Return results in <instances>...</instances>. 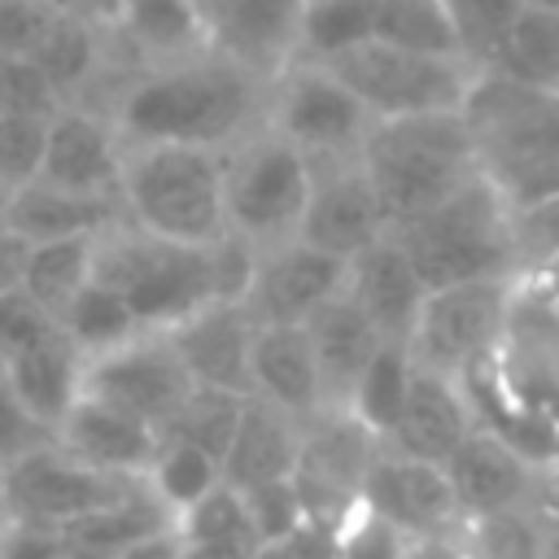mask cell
<instances>
[{
    "mask_svg": "<svg viewBox=\"0 0 559 559\" xmlns=\"http://www.w3.org/2000/svg\"><path fill=\"white\" fill-rule=\"evenodd\" d=\"M201 4H205V13H210V17H214V13H218V9H223V4H227V0H201Z\"/></svg>",
    "mask_w": 559,
    "mask_h": 559,
    "instance_id": "cell-51",
    "label": "cell"
},
{
    "mask_svg": "<svg viewBox=\"0 0 559 559\" xmlns=\"http://www.w3.org/2000/svg\"><path fill=\"white\" fill-rule=\"evenodd\" d=\"M52 441L74 454L79 463L96 467V472H109V476H144L153 450H157V428L96 402V397H83L66 411V419L57 424Z\"/></svg>",
    "mask_w": 559,
    "mask_h": 559,
    "instance_id": "cell-23",
    "label": "cell"
},
{
    "mask_svg": "<svg viewBox=\"0 0 559 559\" xmlns=\"http://www.w3.org/2000/svg\"><path fill=\"white\" fill-rule=\"evenodd\" d=\"M52 122V118H48ZM48 122L44 118H13L0 114V183L13 192L39 179L44 166V144H48Z\"/></svg>",
    "mask_w": 559,
    "mask_h": 559,
    "instance_id": "cell-41",
    "label": "cell"
},
{
    "mask_svg": "<svg viewBox=\"0 0 559 559\" xmlns=\"http://www.w3.org/2000/svg\"><path fill=\"white\" fill-rule=\"evenodd\" d=\"M376 450H380V437L367 432L341 406H323L301 424L293 485H297L306 524L341 537V528L362 511V480Z\"/></svg>",
    "mask_w": 559,
    "mask_h": 559,
    "instance_id": "cell-9",
    "label": "cell"
},
{
    "mask_svg": "<svg viewBox=\"0 0 559 559\" xmlns=\"http://www.w3.org/2000/svg\"><path fill=\"white\" fill-rule=\"evenodd\" d=\"M485 70L515 87L555 96V87H559V9L524 4Z\"/></svg>",
    "mask_w": 559,
    "mask_h": 559,
    "instance_id": "cell-30",
    "label": "cell"
},
{
    "mask_svg": "<svg viewBox=\"0 0 559 559\" xmlns=\"http://www.w3.org/2000/svg\"><path fill=\"white\" fill-rule=\"evenodd\" d=\"M472 428H476V415L467 406L463 384L459 380H445L437 371L415 367L411 393H406L402 415L389 428L384 445L397 450V454H411V459H424V463L445 467V459L467 441Z\"/></svg>",
    "mask_w": 559,
    "mask_h": 559,
    "instance_id": "cell-22",
    "label": "cell"
},
{
    "mask_svg": "<svg viewBox=\"0 0 559 559\" xmlns=\"http://www.w3.org/2000/svg\"><path fill=\"white\" fill-rule=\"evenodd\" d=\"M122 218L175 245H214L223 218V153L192 144H127Z\"/></svg>",
    "mask_w": 559,
    "mask_h": 559,
    "instance_id": "cell-4",
    "label": "cell"
},
{
    "mask_svg": "<svg viewBox=\"0 0 559 559\" xmlns=\"http://www.w3.org/2000/svg\"><path fill=\"white\" fill-rule=\"evenodd\" d=\"M249 393L280 411L310 419L323 411L319 367L306 328H258L249 345Z\"/></svg>",
    "mask_w": 559,
    "mask_h": 559,
    "instance_id": "cell-26",
    "label": "cell"
},
{
    "mask_svg": "<svg viewBox=\"0 0 559 559\" xmlns=\"http://www.w3.org/2000/svg\"><path fill=\"white\" fill-rule=\"evenodd\" d=\"M389 236V218L358 157L310 162V201L297 240L349 262L367 245Z\"/></svg>",
    "mask_w": 559,
    "mask_h": 559,
    "instance_id": "cell-15",
    "label": "cell"
},
{
    "mask_svg": "<svg viewBox=\"0 0 559 559\" xmlns=\"http://www.w3.org/2000/svg\"><path fill=\"white\" fill-rule=\"evenodd\" d=\"M92 262H96V236H70V240H44L31 245L26 253V271H22V293L52 319H61V310L83 293V284L92 280Z\"/></svg>",
    "mask_w": 559,
    "mask_h": 559,
    "instance_id": "cell-32",
    "label": "cell"
},
{
    "mask_svg": "<svg viewBox=\"0 0 559 559\" xmlns=\"http://www.w3.org/2000/svg\"><path fill=\"white\" fill-rule=\"evenodd\" d=\"M140 480L170 511V520H179L183 511H192L205 493H214L223 485V463L214 454H205L201 445H188L179 437L157 432V450H153Z\"/></svg>",
    "mask_w": 559,
    "mask_h": 559,
    "instance_id": "cell-31",
    "label": "cell"
},
{
    "mask_svg": "<svg viewBox=\"0 0 559 559\" xmlns=\"http://www.w3.org/2000/svg\"><path fill=\"white\" fill-rule=\"evenodd\" d=\"M245 397H249V393H227V389H205V384H197V389L188 393V402L175 411V419H170L162 432H166V437H179V441H188V445H201L205 454H214V459L223 463Z\"/></svg>",
    "mask_w": 559,
    "mask_h": 559,
    "instance_id": "cell-37",
    "label": "cell"
},
{
    "mask_svg": "<svg viewBox=\"0 0 559 559\" xmlns=\"http://www.w3.org/2000/svg\"><path fill=\"white\" fill-rule=\"evenodd\" d=\"M358 162L380 197L389 231L437 210L445 197L480 175L476 135L463 114L384 118L371 127Z\"/></svg>",
    "mask_w": 559,
    "mask_h": 559,
    "instance_id": "cell-2",
    "label": "cell"
},
{
    "mask_svg": "<svg viewBox=\"0 0 559 559\" xmlns=\"http://www.w3.org/2000/svg\"><path fill=\"white\" fill-rule=\"evenodd\" d=\"M66 109L61 92L44 79V70L31 57L0 52V114L13 118H57Z\"/></svg>",
    "mask_w": 559,
    "mask_h": 559,
    "instance_id": "cell-39",
    "label": "cell"
},
{
    "mask_svg": "<svg viewBox=\"0 0 559 559\" xmlns=\"http://www.w3.org/2000/svg\"><path fill=\"white\" fill-rule=\"evenodd\" d=\"M258 323L249 319L245 301H210L183 323H175L166 336L175 341L183 367L205 389L249 393V345Z\"/></svg>",
    "mask_w": 559,
    "mask_h": 559,
    "instance_id": "cell-21",
    "label": "cell"
},
{
    "mask_svg": "<svg viewBox=\"0 0 559 559\" xmlns=\"http://www.w3.org/2000/svg\"><path fill=\"white\" fill-rule=\"evenodd\" d=\"M271 83L227 52L210 48L192 61L127 70L105 100L122 144H192L223 153L266 122Z\"/></svg>",
    "mask_w": 559,
    "mask_h": 559,
    "instance_id": "cell-1",
    "label": "cell"
},
{
    "mask_svg": "<svg viewBox=\"0 0 559 559\" xmlns=\"http://www.w3.org/2000/svg\"><path fill=\"white\" fill-rule=\"evenodd\" d=\"M310 201V157L266 122L223 148V218L227 231L258 253L297 240Z\"/></svg>",
    "mask_w": 559,
    "mask_h": 559,
    "instance_id": "cell-6",
    "label": "cell"
},
{
    "mask_svg": "<svg viewBox=\"0 0 559 559\" xmlns=\"http://www.w3.org/2000/svg\"><path fill=\"white\" fill-rule=\"evenodd\" d=\"M266 127L310 162H332V157H358L376 118L328 66L293 61L271 83Z\"/></svg>",
    "mask_w": 559,
    "mask_h": 559,
    "instance_id": "cell-10",
    "label": "cell"
},
{
    "mask_svg": "<svg viewBox=\"0 0 559 559\" xmlns=\"http://www.w3.org/2000/svg\"><path fill=\"white\" fill-rule=\"evenodd\" d=\"M389 236L406 249L424 288L515 275L524 266L515 210L485 170L476 179H467L454 197H445L437 210L411 218L406 227H397Z\"/></svg>",
    "mask_w": 559,
    "mask_h": 559,
    "instance_id": "cell-3",
    "label": "cell"
},
{
    "mask_svg": "<svg viewBox=\"0 0 559 559\" xmlns=\"http://www.w3.org/2000/svg\"><path fill=\"white\" fill-rule=\"evenodd\" d=\"M122 559H183V542H179V533H175V524H170V528L144 537L140 546H131Z\"/></svg>",
    "mask_w": 559,
    "mask_h": 559,
    "instance_id": "cell-47",
    "label": "cell"
},
{
    "mask_svg": "<svg viewBox=\"0 0 559 559\" xmlns=\"http://www.w3.org/2000/svg\"><path fill=\"white\" fill-rule=\"evenodd\" d=\"M362 511L402 542H445L463 528V511L445 467L397 454L384 441L362 480Z\"/></svg>",
    "mask_w": 559,
    "mask_h": 559,
    "instance_id": "cell-14",
    "label": "cell"
},
{
    "mask_svg": "<svg viewBox=\"0 0 559 559\" xmlns=\"http://www.w3.org/2000/svg\"><path fill=\"white\" fill-rule=\"evenodd\" d=\"M341 288H345L341 258H332L306 240H288V245L258 253L253 280L240 301L258 328H301Z\"/></svg>",
    "mask_w": 559,
    "mask_h": 559,
    "instance_id": "cell-16",
    "label": "cell"
},
{
    "mask_svg": "<svg viewBox=\"0 0 559 559\" xmlns=\"http://www.w3.org/2000/svg\"><path fill=\"white\" fill-rule=\"evenodd\" d=\"M345 297L371 319V328L384 341L406 345L428 288H424L415 262L406 258V249L393 236H380L376 245H367L362 253H354L345 262Z\"/></svg>",
    "mask_w": 559,
    "mask_h": 559,
    "instance_id": "cell-20",
    "label": "cell"
},
{
    "mask_svg": "<svg viewBox=\"0 0 559 559\" xmlns=\"http://www.w3.org/2000/svg\"><path fill=\"white\" fill-rule=\"evenodd\" d=\"M122 157H127V144L114 131L109 114H100L92 105H66L48 122V144H44L39 179L61 188V192L118 201Z\"/></svg>",
    "mask_w": 559,
    "mask_h": 559,
    "instance_id": "cell-17",
    "label": "cell"
},
{
    "mask_svg": "<svg viewBox=\"0 0 559 559\" xmlns=\"http://www.w3.org/2000/svg\"><path fill=\"white\" fill-rule=\"evenodd\" d=\"M306 0H227L214 17V48L240 61L249 74L275 83L301 48Z\"/></svg>",
    "mask_w": 559,
    "mask_h": 559,
    "instance_id": "cell-19",
    "label": "cell"
},
{
    "mask_svg": "<svg viewBox=\"0 0 559 559\" xmlns=\"http://www.w3.org/2000/svg\"><path fill=\"white\" fill-rule=\"evenodd\" d=\"M301 424L306 419L249 393L240 406L231 445L223 454V485L245 493L271 480H288L297 467V450H301Z\"/></svg>",
    "mask_w": 559,
    "mask_h": 559,
    "instance_id": "cell-24",
    "label": "cell"
},
{
    "mask_svg": "<svg viewBox=\"0 0 559 559\" xmlns=\"http://www.w3.org/2000/svg\"><path fill=\"white\" fill-rule=\"evenodd\" d=\"M245 511H249V524L258 533L262 546L271 542H288L306 528V511H301V498H297V485L293 476L288 480H271V485H258V489H245Z\"/></svg>",
    "mask_w": 559,
    "mask_h": 559,
    "instance_id": "cell-40",
    "label": "cell"
},
{
    "mask_svg": "<svg viewBox=\"0 0 559 559\" xmlns=\"http://www.w3.org/2000/svg\"><path fill=\"white\" fill-rule=\"evenodd\" d=\"M328 66L358 100L362 109L384 118H419V114H463L480 70L463 57H437V52H411L380 39L354 44L328 61Z\"/></svg>",
    "mask_w": 559,
    "mask_h": 559,
    "instance_id": "cell-7",
    "label": "cell"
},
{
    "mask_svg": "<svg viewBox=\"0 0 559 559\" xmlns=\"http://www.w3.org/2000/svg\"><path fill=\"white\" fill-rule=\"evenodd\" d=\"M109 35L131 70L192 61L214 48L210 13L201 0H118Z\"/></svg>",
    "mask_w": 559,
    "mask_h": 559,
    "instance_id": "cell-18",
    "label": "cell"
},
{
    "mask_svg": "<svg viewBox=\"0 0 559 559\" xmlns=\"http://www.w3.org/2000/svg\"><path fill=\"white\" fill-rule=\"evenodd\" d=\"M0 480H4L13 515L48 524V528H66V524H74L92 511H105L140 485V476H109V472H96V467L79 463L57 441H48V445L31 450L26 459L9 463L0 472Z\"/></svg>",
    "mask_w": 559,
    "mask_h": 559,
    "instance_id": "cell-13",
    "label": "cell"
},
{
    "mask_svg": "<svg viewBox=\"0 0 559 559\" xmlns=\"http://www.w3.org/2000/svg\"><path fill=\"white\" fill-rule=\"evenodd\" d=\"M555 96H559V87H555Z\"/></svg>",
    "mask_w": 559,
    "mask_h": 559,
    "instance_id": "cell-53",
    "label": "cell"
},
{
    "mask_svg": "<svg viewBox=\"0 0 559 559\" xmlns=\"http://www.w3.org/2000/svg\"><path fill=\"white\" fill-rule=\"evenodd\" d=\"M411 380H415V358H411V349H406L402 341H384V345L376 349V358L362 367L358 384L349 389L345 411H349L367 432H376V437L384 441L389 428H393L397 415H402V402H406V393H411Z\"/></svg>",
    "mask_w": 559,
    "mask_h": 559,
    "instance_id": "cell-33",
    "label": "cell"
},
{
    "mask_svg": "<svg viewBox=\"0 0 559 559\" xmlns=\"http://www.w3.org/2000/svg\"><path fill=\"white\" fill-rule=\"evenodd\" d=\"M9 524H13V507H9V493H4V480H0V542H4Z\"/></svg>",
    "mask_w": 559,
    "mask_h": 559,
    "instance_id": "cell-49",
    "label": "cell"
},
{
    "mask_svg": "<svg viewBox=\"0 0 559 559\" xmlns=\"http://www.w3.org/2000/svg\"><path fill=\"white\" fill-rule=\"evenodd\" d=\"M118 218H122V205L118 201L61 192V188H52L44 179L17 188L13 201H9V210H4V227L17 231L26 245L70 240V236H100Z\"/></svg>",
    "mask_w": 559,
    "mask_h": 559,
    "instance_id": "cell-27",
    "label": "cell"
},
{
    "mask_svg": "<svg viewBox=\"0 0 559 559\" xmlns=\"http://www.w3.org/2000/svg\"><path fill=\"white\" fill-rule=\"evenodd\" d=\"M459 559H537L542 555V515L537 511H493L463 520L454 533Z\"/></svg>",
    "mask_w": 559,
    "mask_h": 559,
    "instance_id": "cell-36",
    "label": "cell"
},
{
    "mask_svg": "<svg viewBox=\"0 0 559 559\" xmlns=\"http://www.w3.org/2000/svg\"><path fill=\"white\" fill-rule=\"evenodd\" d=\"M57 13L48 0H0V52L31 57Z\"/></svg>",
    "mask_w": 559,
    "mask_h": 559,
    "instance_id": "cell-44",
    "label": "cell"
},
{
    "mask_svg": "<svg viewBox=\"0 0 559 559\" xmlns=\"http://www.w3.org/2000/svg\"><path fill=\"white\" fill-rule=\"evenodd\" d=\"M0 367L13 384V393L22 397V406L52 432L83 393V354L61 336V328L48 341L22 349L17 358H9Z\"/></svg>",
    "mask_w": 559,
    "mask_h": 559,
    "instance_id": "cell-28",
    "label": "cell"
},
{
    "mask_svg": "<svg viewBox=\"0 0 559 559\" xmlns=\"http://www.w3.org/2000/svg\"><path fill=\"white\" fill-rule=\"evenodd\" d=\"M26 253H31V245H26L17 231H9V227L0 223V293H13V288H22Z\"/></svg>",
    "mask_w": 559,
    "mask_h": 559,
    "instance_id": "cell-46",
    "label": "cell"
},
{
    "mask_svg": "<svg viewBox=\"0 0 559 559\" xmlns=\"http://www.w3.org/2000/svg\"><path fill=\"white\" fill-rule=\"evenodd\" d=\"M170 524H175L170 511L140 480L122 502L66 524L61 542H66V559H122L131 546H140L144 537H153Z\"/></svg>",
    "mask_w": 559,
    "mask_h": 559,
    "instance_id": "cell-29",
    "label": "cell"
},
{
    "mask_svg": "<svg viewBox=\"0 0 559 559\" xmlns=\"http://www.w3.org/2000/svg\"><path fill=\"white\" fill-rule=\"evenodd\" d=\"M48 441H52V428H44V424L22 406V397L13 393V384H9V376H4V367H0V472H4L9 463L26 459L31 450L48 445Z\"/></svg>",
    "mask_w": 559,
    "mask_h": 559,
    "instance_id": "cell-43",
    "label": "cell"
},
{
    "mask_svg": "<svg viewBox=\"0 0 559 559\" xmlns=\"http://www.w3.org/2000/svg\"><path fill=\"white\" fill-rule=\"evenodd\" d=\"M524 4H537V9H559V0H524Z\"/></svg>",
    "mask_w": 559,
    "mask_h": 559,
    "instance_id": "cell-52",
    "label": "cell"
},
{
    "mask_svg": "<svg viewBox=\"0 0 559 559\" xmlns=\"http://www.w3.org/2000/svg\"><path fill=\"white\" fill-rule=\"evenodd\" d=\"M92 280L114 288L148 332H170L201 306L223 301L214 284L210 245H175L153 231H140L127 218L96 236Z\"/></svg>",
    "mask_w": 559,
    "mask_h": 559,
    "instance_id": "cell-5",
    "label": "cell"
},
{
    "mask_svg": "<svg viewBox=\"0 0 559 559\" xmlns=\"http://www.w3.org/2000/svg\"><path fill=\"white\" fill-rule=\"evenodd\" d=\"M528 271H537V275H542V284L550 288V297L559 301V236L542 249V258H537V262H528Z\"/></svg>",
    "mask_w": 559,
    "mask_h": 559,
    "instance_id": "cell-48",
    "label": "cell"
},
{
    "mask_svg": "<svg viewBox=\"0 0 559 559\" xmlns=\"http://www.w3.org/2000/svg\"><path fill=\"white\" fill-rule=\"evenodd\" d=\"M0 559H66L61 528H48V524L13 515V524H9V533L0 542Z\"/></svg>",
    "mask_w": 559,
    "mask_h": 559,
    "instance_id": "cell-45",
    "label": "cell"
},
{
    "mask_svg": "<svg viewBox=\"0 0 559 559\" xmlns=\"http://www.w3.org/2000/svg\"><path fill=\"white\" fill-rule=\"evenodd\" d=\"M511 284L515 275L428 288L419 319L406 336L415 367L437 371L445 380H463L472 367L493 358L507 323V306H511Z\"/></svg>",
    "mask_w": 559,
    "mask_h": 559,
    "instance_id": "cell-8",
    "label": "cell"
},
{
    "mask_svg": "<svg viewBox=\"0 0 559 559\" xmlns=\"http://www.w3.org/2000/svg\"><path fill=\"white\" fill-rule=\"evenodd\" d=\"M57 328H61V336H66L83 358H96V354H105V349H114V345H122V341L148 332V328H140V319L131 314V306H127L114 288H105L100 280H87V284H83V293L61 310Z\"/></svg>",
    "mask_w": 559,
    "mask_h": 559,
    "instance_id": "cell-34",
    "label": "cell"
},
{
    "mask_svg": "<svg viewBox=\"0 0 559 559\" xmlns=\"http://www.w3.org/2000/svg\"><path fill=\"white\" fill-rule=\"evenodd\" d=\"M310 349H314V367H319V389H323V406H341L349 402V389L358 384L362 367L376 358V349L384 345V336L371 328V319L345 297V288L323 301L306 323Z\"/></svg>",
    "mask_w": 559,
    "mask_h": 559,
    "instance_id": "cell-25",
    "label": "cell"
},
{
    "mask_svg": "<svg viewBox=\"0 0 559 559\" xmlns=\"http://www.w3.org/2000/svg\"><path fill=\"white\" fill-rule=\"evenodd\" d=\"M197 389L166 332H140L96 358H83V397H96L148 428H166Z\"/></svg>",
    "mask_w": 559,
    "mask_h": 559,
    "instance_id": "cell-12",
    "label": "cell"
},
{
    "mask_svg": "<svg viewBox=\"0 0 559 559\" xmlns=\"http://www.w3.org/2000/svg\"><path fill=\"white\" fill-rule=\"evenodd\" d=\"M489 367L524 411L559 428V301L528 266L515 271L507 323Z\"/></svg>",
    "mask_w": 559,
    "mask_h": 559,
    "instance_id": "cell-11",
    "label": "cell"
},
{
    "mask_svg": "<svg viewBox=\"0 0 559 559\" xmlns=\"http://www.w3.org/2000/svg\"><path fill=\"white\" fill-rule=\"evenodd\" d=\"M520 9H524V0H445V13H450V26H454V39H459V52L476 70H485Z\"/></svg>",
    "mask_w": 559,
    "mask_h": 559,
    "instance_id": "cell-38",
    "label": "cell"
},
{
    "mask_svg": "<svg viewBox=\"0 0 559 559\" xmlns=\"http://www.w3.org/2000/svg\"><path fill=\"white\" fill-rule=\"evenodd\" d=\"M9 201H13V188H9V183H0V223H4V210H9Z\"/></svg>",
    "mask_w": 559,
    "mask_h": 559,
    "instance_id": "cell-50",
    "label": "cell"
},
{
    "mask_svg": "<svg viewBox=\"0 0 559 559\" xmlns=\"http://www.w3.org/2000/svg\"><path fill=\"white\" fill-rule=\"evenodd\" d=\"M52 332H57V319L44 314L22 288L0 293V362H9V358H17L22 349L48 341Z\"/></svg>",
    "mask_w": 559,
    "mask_h": 559,
    "instance_id": "cell-42",
    "label": "cell"
},
{
    "mask_svg": "<svg viewBox=\"0 0 559 559\" xmlns=\"http://www.w3.org/2000/svg\"><path fill=\"white\" fill-rule=\"evenodd\" d=\"M371 39L411 48V52H437V57H463L445 0H376ZM467 61V57H463Z\"/></svg>",
    "mask_w": 559,
    "mask_h": 559,
    "instance_id": "cell-35",
    "label": "cell"
}]
</instances>
